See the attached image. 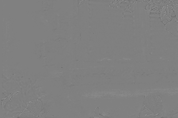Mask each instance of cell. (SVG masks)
I'll list each match as a JSON object with an SVG mask.
<instances>
[{
	"label": "cell",
	"instance_id": "1",
	"mask_svg": "<svg viewBox=\"0 0 178 118\" xmlns=\"http://www.w3.org/2000/svg\"><path fill=\"white\" fill-rule=\"evenodd\" d=\"M16 93H17H17H13V94H12L10 95L9 96V97H7V98H6L4 100V102H2V105H4V104H5V103H6V102H7L8 101H9V100H10V99H11V98H12V97H13V95H14L16 94Z\"/></svg>",
	"mask_w": 178,
	"mask_h": 118
}]
</instances>
